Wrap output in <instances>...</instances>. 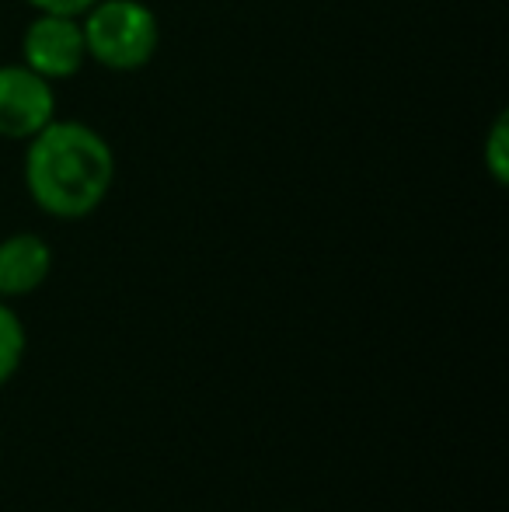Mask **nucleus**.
I'll return each mask as SVG.
<instances>
[{
    "mask_svg": "<svg viewBox=\"0 0 509 512\" xmlns=\"http://www.w3.org/2000/svg\"><path fill=\"white\" fill-rule=\"evenodd\" d=\"M25 143V189L42 213L81 220L105 203L116 157L98 129L77 119H53Z\"/></svg>",
    "mask_w": 509,
    "mask_h": 512,
    "instance_id": "obj_1",
    "label": "nucleus"
},
{
    "mask_svg": "<svg viewBox=\"0 0 509 512\" xmlns=\"http://www.w3.org/2000/svg\"><path fill=\"white\" fill-rule=\"evenodd\" d=\"M81 32L88 60L116 74L147 67L161 42L157 14L143 0H98L81 14Z\"/></svg>",
    "mask_w": 509,
    "mask_h": 512,
    "instance_id": "obj_2",
    "label": "nucleus"
},
{
    "mask_svg": "<svg viewBox=\"0 0 509 512\" xmlns=\"http://www.w3.org/2000/svg\"><path fill=\"white\" fill-rule=\"evenodd\" d=\"M21 63L46 81H67L88 63L81 21L67 14H35L21 35Z\"/></svg>",
    "mask_w": 509,
    "mask_h": 512,
    "instance_id": "obj_3",
    "label": "nucleus"
},
{
    "mask_svg": "<svg viewBox=\"0 0 509 512\" xmlns=\"http://www.w3.org/2000/svg\"><path fill=\"white\" fill-rule=\"evenodd\" d=\"M53 119V81L28 70L25 63H4L0 67V136L4 140H32Z\"/></svg>",
    "mask_w": 509,
    "mask_h": 512,
    "instance_id": "obj_4",
    "label": "nucleus"
},
{
    "mask_svg": "<svg viewBox=\"0 0 509 512\" xmlns=\"http://www.w3.org/2000/svg\"><path fill=\"white\" fill-rule=\"evenodd\" d=\"M53 272V251L39 234H11L0 241V300L28 297Z\"/></svg>",
    "mask_w": 509,
    "mask_h": 512,
    "instance_id": "obj_5",
    "label": "nucleus"
},
{
    "mask_svg": "<svg viewBox=\"0 0 509 512\" xmlns=\"http://www.w3.org/2000/svg\"><path fill=\"white\" fill-rule=\"evenodd\" d=\"M25 324L21 317L7 307V300H0V387L18 373L21 359H25Z\"/></svg>",
    "mask_w": 509,
    "mask_h": 512,
    "instance_id": "obj_6",
    "label": "nucleus"
},
{
    "mask_svg": "<svg viewBox=\"0 0 509 512\" xmlns=\"http://www.w3.org/2000/svg\"><path fill=\"white\" fill-rule=\"evenodd\" d=\"M485 168H489L492 182L496 185H506L509 182V119L506 112L496 115L492 122L489 136H485V154H482Z\"/></svg>",
    "mask_w": 509,
    "mask_h": 512,
    "instance_id": "obj_7",
    "label": "nucleus"
},
{
    "mask_svg": "<svg viewBox=\"0 0 509 512\" xmlns=\"http://www.w3.org/2000/svg\"><path fill=\"white\" fill-rule=\"evenodd\" d=\"M25 4L35 7V14H67V18H81L98 0H25Z\"/></svg>",
    "mask_w": 509,
    "mask_h": 512,
    "instance_id": "obj_8",
    "label": "nucleus"
}]
</instances>
